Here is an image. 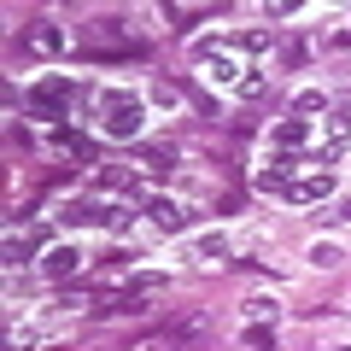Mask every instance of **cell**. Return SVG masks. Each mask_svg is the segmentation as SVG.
Returning a JSON list of instances; mask_svg holds the SVG:
<instances>
[{
    "instance_id": "obj_23",
    "label": "cell",
    "mask_w": 351,
    "mask_h": 351,
    "mask_svg": "<svg viewBox=\"0 0 351 351\" xmlns=\"http://www.w3.org/2000/svg\"><path fill=\"white\" fill-rule=\"evenodd\" d=\"M41 339H47L41 328H12V334H6V346H12V351H36Z\"/></svg>"
},
{
    "instance_id": "obj_6",
    "label": "cell",
    "mask_w": 351,
    "mask_h": 351,
    "mask_svg": "<svg viewBox=\"0 0 351 351\" xmlns=\"http://www.w3.org/2000/svg\"><path fill=\"white\" fill-rule=\"evenodd\" d=\"M82 269H88V246L71 240V234L53 240V246L41 252V276H47V281H71V276H82Z\"/></svg>"
},
{
    "instance_id": "obj_2",
    "label": "cell",
    "mask_w": 351,
    "mask_h": 351,
    "mask_svg": "<svg viewBox=\"0 0 351 351\" xmlns=\"http://www.w3.org/2000/svg\"><path fill=\"white\" fill-rule=\"evenodd\" d=\"M71 100H76V76L71 71H47V76H36V82L24 88V106L36 117H71Z\"/></svg>"
},
{
    "instance_id": "obj_9",
    "label": "cell",
    "mask_w": 351,
    "mask_h": 351,
    "mask_svg": "<svg viewBox=\"0 0 351 351\" xmlns=\"http://www.w3.org/2000/svg\"><path fill=\"white\" fill-rule=\"evenodd\" d=\"M228 252H234V234H228V228H205V234L188 240V258L193 263H223Z\"/></svg>"
},
{
    "instance_id": "obj_3",
    "label": "cell",
    "mask_w": 351,
    "mask_h": 351,
    "mask_svg": "<svg viewBox=\"0 0 351 351\" xmlns=\"http://www.w3.org/2000/svg\"><path fill=\"white\" fill-rule=\"evenodd\" d=\"M193 59H199V76H205L211 88H223V94H234V88H240V76H246V59H240L234 47H223L217 36L193 41Z\"/></svg>"
},
{
    "instance_id": "obj_24",
    "label": "cell",
    "mask_w": 351,
    "mask_h": 351,
    "mask_svg": "<svg viewBox=\"0 0 351 351\" xmlns=\"http://www.w3.org/2000/svg\"><path fill=\"white\" fill-rule=\"evenodd\" d=\"M328 217H334V223H351V193H346V199H334V211H328Z\"/></svg>"
},
{
    "instance_id": "obj_20",
    "label": "cell",
    "mask_w": 351,
    "mask_h": 351,
    "mask_svg": "<svg viewBox=\"0 0 351 351\" xmlns=\"http://www.w3.org/2000/svg\"><path fill=\"white\" fill-rule=\"evenodd\" d=\"M47 141H53V147H59V152H76V158H94V147H88L82 135H71V129H53Z\"/></svg>"
},
{
    "instance_id": "obj_14",
    "label": "cell",
    "mask_w": 351,
    "mask_h": 351,
    "mask_svg": "<svg viewBox=\"0 0 351 351\" xmlns=\"http://www.w3.org/2000/svg\"><path fill=\"white\" fill-rule=\"evenodd\" d=\"M339 258H346V252H339L334 240H311V246H304V263H311V269H334Z\"/></svg>"
},
{
    "instance_id": "obj_12",
    "label": "cell",
    "mask_w": 351,
    "mask_h": 351,
    "mask_svg": "<svg viewBox=\"0 0 351 351\" xmlns=\"http://www.w3.org/2000/svg\"><path fill=\"white\" fill-rule=\"evenodd\" d=\"M217 41H223V47H234V53H246V59L258 64L263 53H269V41H276V36H269V29H223Z\"/></svg>"
},
{
    "instance_id": "obj_15",
    "label": "cell",
    "mask_w": 351,
    "mask_h": 351,
    "mask_svg": "<svg viewBox=\"0 0 351 351\" xmlns=\"http://www.w3.org/2000/svg\"><path fill=\"white\" fill-rule=\"evenodd\" d=\"M147 106H152V112H164V117H170V112H182V94H176L170 82H152V88H147Z\"/></svg>"
},
{
    "instance_id": "obj_7",
    "label": "cell",
    "mask_w": 351,
    "mask_h": 351,
    "mask_svg": "<svg viewBox=\"0 0 351 351\" xmlns=\"http://www.w3.org/2000/svg\"><path fill=\"white\" fill-rule=\"evenodd\" d=\"M334 193H339V176L334 170H311V176H299V182H287L281 199H287L293 211H304V205H328Z\"/></svg>"
},
{
    "instance_id": "obj_16",
    "label": "cell",
    "mask_w": 351,
    "mask_h": 351,
    "mask_svg": "<svg viewBox=\"0 0 351 351\" xmlns=\"http://www.w3.org/2000/svg\"><path fill=\"white\" fill-rule=\"evenodd\" d=\"M141 211H129V205H106V234H135Z\"/></svg>"
},
{
    "instance_id": "obj_1",
    "label": "cell",
    "mask_w": 351,
    "mask_h": 351,
    "mask_svg": "<svg viewBox=\"0 0 351 351\" xmlns=\"http://www.w3.org/2000/svg\"><path fill=\"white\" fill-rule=\"evenodd\" d=\"M152 123V106H147V88H100L94 94V129L117 147H141Z\"/></svg>"
},
{
    "instance_id": "obj_4",
    "label": "cell",
    "mask_w": 351,
    "mask_h": 351,
    "mask_svg": "<svg viewBox=\"0 0 351 351\" xmlns=\"http://www.w3.org/2000/svg\"><path fill=\"white\" fill-rule=\"evenodd\" d=\"M193 217L199 211H193L188 199H176V193H147V199H141V223L158 228V234H188Z\"/></svg>"
},
{
    "instance_id": "obj_5",
    "label": "cell",
    "mask_w": 351,
    "mask_h": 351,
    "mask_svg": "<svg viewBox=\"0 0 351 351\" xmlns=\"http://www.w3.org/2000/svg\"><path fill=\"white\" fill-rule=\"evenodd\" d=\"M316 135H322V147H316V170H334V158L351 147V106L334 100V106H328V117L316 123Z\"/></svg>"
},
{
    "instance_id": "obj_25",
    "label": "cell",
    "mask_w": 351,
    "mask_h": 351,
    "mask_svg": "<svg viewBox=\"0 0 351 351\" xmlns=\"http://www.w3.org/2000/svg\"><path fill=\"white\" fill-rule=\"evenodd\" d=\"M346 311H351V299H346Z\"/></svg>"
},
{
    "instance_id": "obj_8",
    "label": "cell",
    "mask_w": 351,
    "mask_h": 351,
    "mask_svg": "<svg viewBox=\"0 0 351 351\" xmlns=\"http://www.w3.org/2000/svg\"><path fill=\"white\" fill-rule=\"evenodd\" d=\"M269 147H276V152H304V158H311L316 123H304V117H281V123L269 129Z\"/></svg>"
},
{
    "instance_id": "obj_17",
    "label": "cell",
    "mask_w": 351,
    "mask_h": 351,
    "mask_svg": "<svg viewBox=\"0 0 351 351\" xmlns=\"http://www.w3.org/2000/svg\"><path fill=\"white\" fill-rule=\"evenodd\" d=\"M29 258H36V240H24V234L12 228V234H6V269H24Z\"/></svg>"
},
{
    "instance_id": "obj_18",
    "label": "cell",
    "mask_w": 351,
    "mask_h": 351,
    "mask_svg": "<svg viewBox=\"0 0 351 351\" xmlns=\"http://www.w3.org/2000/svg\"><path fill=\"white\" fill-rule=\"evenodd\" d=\"M240 346H246V351H276V328H269V322H252L246 334H240Z\"/></svg>"
},
{
    "instance_id": "obj_13",
    "label": "cell",
    "mask_w": 351,
    "mask_h": 351,
    "mask_svg": "<svg viewBox=\"0 0 351 351\" xmlns=\"http://www.w3.org/2000/svg\"><path fill=\"white\" fill-rule=\"evenodd\" d=\"M240 311H246V322H276V316H281V299H276V293H246Z\"/></svg>"
},
{
    "instance_id": "obj_21",
    "label": "cell",
    "mask_w": 351,
    "mask_h": 351,
    "mask_svg": "<svg viewBox=\"0 0 351 351\" xmlns=\"http://www.w3.org/2000/svg\"><path fill=\"white\" fill-rule=\"evenodd\" d=\"M29 47H36V53H59V47H64V29H59V24H41L36 36H29Z\"/></svg>"
},
{
    "instance_id": "obj_19",
    "label": "cell",
    "mask_w": 351,
    "mask_h": 351,
    "mask_svg": "<svg viewBox=\"0 0 351 351\" xmlns=\"http://www.w3.org/2000/svg\"><path fill=\"white\" fill-rule=\"evenodd\" d=\"M263 88H269V76H263V64H246V76H240V88H234V94H240V100H258Z\"/></svg>"
},
{
    "instance_id": "obj_22",
    "label": "cell",
    "mask_w": 351,
    "mask_h": 351,
    "mask_svg": "<svg viewBox=\"0 0 351 351\" xmlns=\"http://www.w3.org/2000/svg\"><path fill=\"white\" fill-rule=\"evenodd\" d=\"M135 152H141L147 170H170V164H176V147H135Z\"/></svg>"
},
{
    "instance_id": "obj_11",
    "label": "cell",
    "mask_w": 351,
    "mask_h": 351,
    "mask_svg": "<svg viewBox=\"0 0 351 351\" xmlns=\"http://www.w3.org/2000/svg\"><path fill=\"white\" fill-rule=\"evenodd\" d=\"M328 106H334V94H322V88H293L287 100V117H304V123H322Z\"/></svg>"
},
{
    "instance_id": "obj_10",
    "label": "cell",
    "mask_w": 351,
    "mask_h": 351,
    "mask_svg": "<svg viewBox=\"0 0 351 351\" xmlns=\"http://www.w3.org/2000/svg\"><path fill=\"white\" fill-rule=\"evenodd\" d=\"M59 228L71 234V228H106V205L94 199H64L59 205Z\"/></svg>"
}]
</instances>
